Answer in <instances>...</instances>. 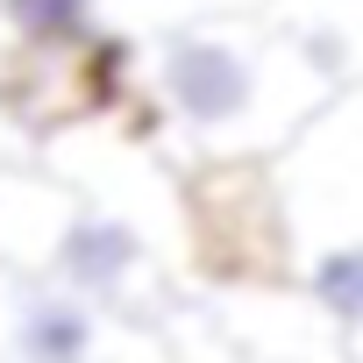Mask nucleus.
Listing matches in <instances>:
<instances>
[{"label": "nucleus", "instance_id": "20e7f679", "mask_svg": "<svg viewBox=\"0 0 363 363\" xmlns=\"http://www.w3.org/2000/svg\"><path fill=\"white\" fill-rule=\"evenodd\" d=\"M107 0H0V29L15 36V50L36 57H86L107 43Z\"/></svg>", "mask_w": 363, "mask_h": 363}, {"label": "nucleus", "instance_id": "39448f33", "mask_svg": "<svg viewBox=\"0 0 363 363\" xmlns=\"http://www.w3.org/2000/svg\"><path fill=\"white\" fill-rule=\"evenodd\" d=\"M292 285H299L342 335H363V235H342V242L306 250V264H292Z\"/></svg>", "mask_w": 363, "mask_h": 363}, {"label": "nucleus", "instance_id": "f257e3e1", "mask_svg": "<svg viewBox=\"0 0 363 363\" xmlns=\"http://www.w3.org/2000/svg\"><path fill=\"white\" fill-rule=\"evenodd\" d=\"M128 50L143 57V79H150L157 107L207 157H271L328 100V86L292 50V36L264 29L250 15L150 22Z\"/></svg>", "mask_w": 363, "mask_h": 363}, {"label": "nucleus", "instance_id": "f03ea898", "mask_svg": "<svg viewBox=\"0 0 363 363\" xmlns=\"http://www.w3.org/2000/svg\"><path fill=\"white\" fill-rule=\"evenodd\" d=\"M29 271L93 299V306H107V313H128V320H143L164 292V257H157L150 228L100 193H86V200L57 193L50 200V221L29 250Z\"/></svg>", "mask_w": 363, "mask_h": 363}, {"label": "nucleus", "instance_id": "423d86ee", "mask_svg": "<svg viewBox=\"0 0 363 363\" xmlns=\"http://www.w3.org/2000/svg\"><path fill=\"white\" fill-rule=\"evenodd\" d=\"M157 22H178V15H242V8H257V0H157Z\"/></svg>", "mask_w": 363, "mask_h": 363}, {"label": "nucleus", "instance_id": "7ed1b4c3", "mask_svg": "<svg viewBox=\"0 0 363 363\" xmlns=\"http://www.w3.org/2000/svg\"><path fill=\"white\" fill-rule=\"evenodd\" d=\"M135 328L36 271L0 285V363H128Z\"/></svg>", "mask_w": 363, "mask_h": 363}]
</instances>
